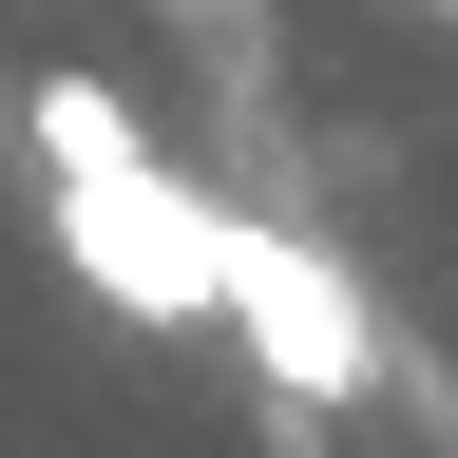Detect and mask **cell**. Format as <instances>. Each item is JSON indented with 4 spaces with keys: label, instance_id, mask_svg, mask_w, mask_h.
Returning <instances> with one entry per match:
<instances>
[{
    "label": "cell",
    "instance_id": "6da1fadb",
    "mask_svg": "<svg viewBox=\"0 0 458 458\" xmlns=\"http://www.w3.org/2000/svg\"><path fill=\"white\" fill-rule=\"evenodd\" d=\"M38 172H57V267H77L114 325H210V286H229V191H191V172L134 134L114 77H77V57L38 77Z\"/></svg>",
    "mask_w": 458,
    "mask_h": 458
},
{
    "label": "cell",
    "instance_id": "7a4b0ae2",
    "mask_svg": "<svg viewBox=\"0 0 458 458\" xmlns=\"http://www.w3.org/2000/svg\"><path fill=\"white\" fill-rule=\"evenodd\" d=\"M210 325L249 344L286 401H363V382H382V325H363V286H344L306 229H267V210H229V286H210Z\"/></svg>",
    "mask_w": 458,
    "mask_h": 458
},
{
    "label": "cell",
    "instance_id": "277c9868",
    "mask_svg": "<svg viewBox=\"0 0 458 458\" xmlns=\"http://www.w3.org/2000/svg\"><path fill=\"white\" fill-rule=\"evenodd\" d=\"M401 20H420V0H401Z\"/></svg>",
    "mask_w": 458,
    "mask_h": 458
},
{
    "label": "cell",
    "instance_id": "3957f363",
    "mask_svg": "<svg viewBox=\"0 0 458 458\" xmlns=\"http://www.w3.org/2000/svg\"><path fill=\"white\" fill-rule=\"evenodd\" d=\"M420 20H439V38H458V0H420Z\"/></svg>",
    "mask_w": 458,
    "mask_h": 458
}]
</instances>
